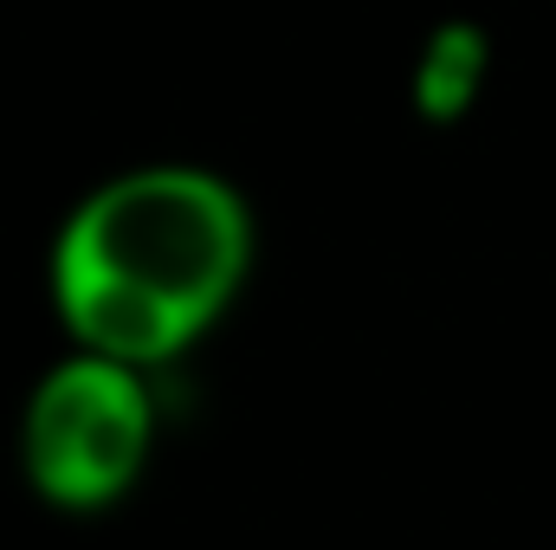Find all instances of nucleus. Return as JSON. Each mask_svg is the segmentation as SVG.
<instances>
[{"instance_id": "f257e3e1", "label": "nucleus", "mask_w": 556, "mask_h": 550, "mask_svg": "<svg viewBox=\"0 0 556 550\" xmlns=\"http://www.w3.org/2000/svg\"><path fill=\"white\" fill-rule=\"evenodd\" d=\"M253 273V214L233 182L188 162L91 188L52 247V311L78 350L162 370L194 350Z\"/></svg>"}, {"instance_id": "f03ea898", "label": "nucleus", "mask_w": 556, "mask_h": 550, "mask_svg": "<svg viewBox=\"0 0 556 550\" xmlns=\"http://www.w3.org/2000/svg\"><path fill=\"white\" fill-rule=\"evenodd\" d=\"M155 447V402L137 363L72 350L52 363L20 414V466L26 486L59 512L117 505Z\"/></svg>"}, {"instance_id": "7ed1b4c3", "label": "nucleus", "mask_w": 556, "mask_h": 550, "mask_svg": "<svg viewBox=\"0 0 556 550\" xmlns=\"http://www.w3.org/2000/svg\"><path fill=\"white\" fill-rule=\"evenodd\" d=\"M492 78V33L479 20H440L415 59V117L459 124Z\"/></svg>"}]
</instances>
